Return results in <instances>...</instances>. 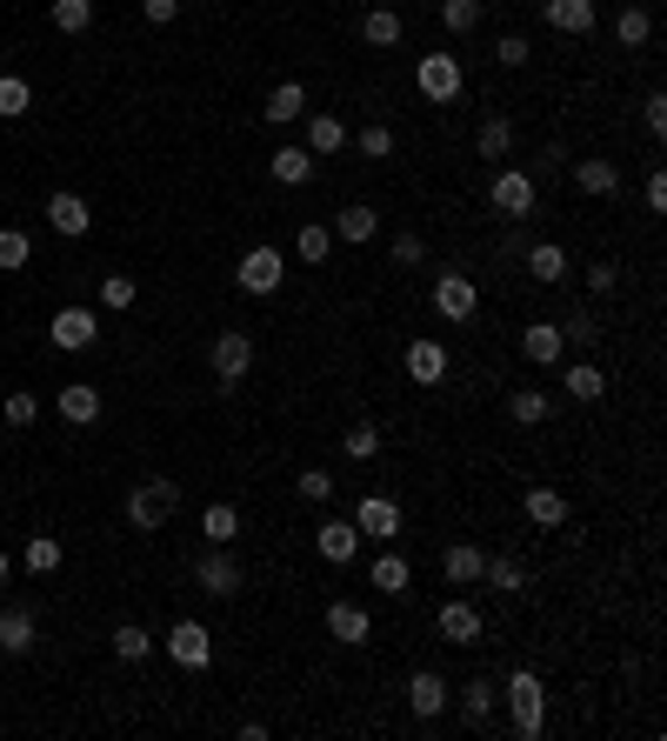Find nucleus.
Instances as JSON below:
<instances>
[{"instance_id": "nucleus-16", "label": "nucleus", "mask_w": 667, "mask_h": 741, "mask_svg": "<svg viewBox=\"0 0 667 741\" xmlns=\"http://www.w3.org/2000/svg\"><path fill=\"white\" fill-rule=\"evenodd\" d=\"M314 548H321V562L347 568V562L361 555V528H354L347 515H334V521H321V528H314Z\"/></svg>"}, {"instance_id": "nucleus-51", "label": "nucleus", "mask_w": 667, "mask_h": 741, "mask_svg": "<svg viewBox=\"0 0 667 741\" xmlns=\"http://www.w3.org/2000/svg\"><path fill=\"white\" fill-rule=\"evenodd\" d=\"M294 488H301V501H314V508H321V501L334 495V475H327V468H301V481H294Z\"/></svg>"}, {"instance_id": "nucleus-41", "label": "nucleus", "mask_w": 667, "mask_h": 741, "mask_svg": "<svg viewBox=\"0 0 667 741\" xmlns=\"http://www.w3.org/2000/svg\"><path fill=\"white\" fill-rule=\"evenodd\" d=\"M20 562H27V575H53V568L67 562V548H60L53 535H33V542L20 548Z\"/></svg>"}, {"instance_id": "nucleus-15", "label": "nucleus", "mask_w": 667, "mask_h": 741, "mask_svg": "<svg viewBox=\"0 0 667 741\" xmlns=\"http://www.w3.org/2000/svg\"><path fill=\"white\" fill-rule=\"evenodd\" d=\"M327 635H334L341 649H367V642H374V615H367L361 602H327Z\"/></svg>"}, {"instance_id": "nucleus-30", "label": "nucleus", "mask_w": 667, "mask_h": 741, "mask_svg": "<svg viewBox=\"0 0 667 741\" xmlns=\"http://www.w3.org/2000/svg\"><path fill=\"white\" fill-rule=\"evenodd\" d=\"M474 154H481V160H508V154H514V120H508V114H488L481 134H474Z\"/></svg>"}, {"instance_id": "nucleus-46", "label": "nucleus", "mask_w": 667, "mask_h": 741, "mask_svg": "<svg viewBox=\"0 0 667 741\" xmlns=\"http://www.w3.org/2000/svg\"><path fill=\"white\" fill-rule=\"evenodd\" d=\"M361 154H367V160H388V154H394V127H388V120H367V127H361Z\"/></svg>"}, {"instance_id": "nucleus-11", "label": "nucleus", "mask_w": 667, "mask_h": 741, "mask_svg": "<svg viewBox=\"0 0 667 741\" xmlns=\"http://www.w3.org/2000/svg\"><path fill=\"white\" fill-rule=\"evenodd\" d=\"M33 642H40L33 602H7V608H0V655H33Z\"/></svg>"}, {"instance_id": "nucleus-24", "label": "nucleus", "mask_w": 667, "mask_h": 741, "mask_svg": "<svg viewBox=\"0 0 667 741\" xmlns=\"http://www.w3.org/2000/svg\"><path fill=\"white\" fill-rule=\"evenodd\" d=\"M401 33H408L401 7H388V0H381V7H367V13H361V40H367V47H401Z\"/></svg>"}, {"instance_id": "nucleus-29", "label": "nucleus", "mask_w": 667, "mask_h": 741, "mask_svg": "<svg viewBox=\"0 0 667 741\" xmlns=\"http://www.w3.org/2000/svg\"><path fill=\"white\" fill-rule=\"evenodd\" d=\"M521 508H528L534 528H568V495H561V488H528Z\"/></svg>"}, {"instance_id": "nucleus-17", "label": "nucleus", "mask_w": 667, "mask_h": 741, "mask_svg": "<svg viewBox=\"0 0 667 741\" xmlns=\"http://www.w3.org/2000/svg\"><path fill=\"white\" fill-rule=\"evenodd\" d=\"M347 521H354V528H361L367 542H394V535H401V508H394L388 495H367V501H361V508H354Z\"/></svg>"}, {"instance_id": "nucleus-1", "label": "nucleus", "mask_w": 667, "mask_h": 741, "mask_svg": "<svg viewBox=\"0 0 667 741\" xmlns=\"http://www.w3.org/2000/svg\"><path fill=\"white\" fill-rule=\"evenodd\" d=\"M501 702H508V722H514V735L521 741L548 735V689H541L534 669H514V675L501 682Z\"/></svg>"}, {"instance_id": "nucleus-23", "label": "nucleus", "mask_w": 667, "mask_h": 741, "mask_svg": "<svg viewBox=\"0 0 667 741\" xmlns=\"http://www.w3.org/2000/svg\"><path fill=\"white\" fill-rule=\"evenodd\" d=\"M521 267H528L541 287H561V281H568V247H561V241H534V247L521 254Z\"/></svg>"}, {"instance_id": "nucleus-47", "label": "nucleus", "mask_w": 667, "mask_h": 741, "mask_svg": "<svg viewBox=\"0 0 667 741\" xmlns=\"http://www.w3.org/2000/svg\"><path fill=\"white\" fill-rule=\"evenodd\" d=\"M388 261H394V267H421V261H428V241H421V234H394V241H388Z\"/></svg>"}, {"instance_id": "nucleus-25", "label": "nucleus", "mask_w": 667, "mask_h": 741, "mask_svg": "<svg viewBox=\"0 0 667 741\" xmlns=\"http://www.w3.org/2000/svg\"><path fill=\"white\" fill-rule=\"evenodd\" d=\"M53 408H60V421H73V428H87V421H100V388H94V381H67Z\"/></svg>"}, {"instance_id": "nucleus-58", "label": "nucleus", "mask_w": 667, "mask_h": 741, "mask_svg": "<svg viewBox=\"0 0 667 741\" xmlns=\"http://www.w3.org/2000/svg\"><path fill=\"white\" fill-rule=\"evenodd\" d=\"M7 575H13V562H7V548H0V582H7Z\"/></svg>"}, {"instance_id": "nucleus-36", "label": "nucleus", "mask_w": 667, "mask_h": 741, "mask_svg": "<svg viewBox=\"0 0 667 741\" xmlns=\"http://www.w3.org/2000/svg\"><path fill=\"white\" fill-rule=\"evenodd\" d=\"M294 254H301L307 267H321V261L334 254V227H321V221H301V234H294Z\"/></svg>"}, {"instance_id": "nucleus-22", "label": "nucleus", "mask_w": 667, "mask_h": 741, "mask_svg": "<svg viewBox=\"0 0 667 741\" xmlns=\"http://www.w3.org/2000/svg\"><path fill=\"white\" fill-rule=\"evenodd\" d=\"M575 187L595 194V201H615V194H621V167L601 160V154H588V160H575Z\"/></svg>"}, {"instance_id": "nucleus-8", "label": "nucleus", "mask_w": 667, "mask_h": 741, "mask_svg": "<svg viewBox=\"0 0 667 741\" xmlns=\"http://www.w3.org/2000/svg\"><path fill=\"white\" fill-rule=\"evenodd\" d=\"M160 649H167V662L187 669V675H200V669L214 662V635H207L200 622H174V628L160 635Z\"/></svg>"}, {"instance_id": "nucleus-35", "label": "nucleus", "mask_w": 667, "mask_h": 741, "mask_svg": "<svg viewBox=\"0 0 667 741\" xmlns=\"http://www.w3.org/2000/svg\"><path fill=\"white\" fill-rule=\"evenodd\" d=\"M481 582H488V588H501V595H528V568H521L514 555H488Z\"/></svg>"}, {"instance_id": "nucleus-21", "label": "nucleus", "mask_w": 667, "mask_h": 741, "mask_svg": "<svg viewBox=\"0 0 667 741\" xmlns=\"http://www.w3.org/2000/svg\"><path fill=\"white\" fill-rule=\"evenodd\" d=\"M521 354H528L534 368H555V361L568 354V341H561V321H528V328H521Z\"/></svg>"}, {"instance_id": "nucleus-44", "label": "nucleus", "mask_w": 667, "mask_h": 741, "mask_svg": "<svg viewBox=\"0 0 667 741\" xmlns=\"http://www.w3.org/2000/svg\"><path fill=\"white\" fill-rule=\"evenodd\" d=\"M27 107H33V87L20 74H0V120H20Z\"/></svg>"}, {"instance_id": "nucleus-52", "label": "nucleus", "mask_w": 667, "mask_h": 741, "mask_svg": "<svg viewBox=\"0 0 667 741\" xmlns=\"http://www.w3.org/2000/svg\"><path fill=\"white\" fill-rule=\"evenodd\" d=\"M528 53H534L528 33H501V40H494V60H501V67H528Z\"/></svg>"}, {"instance_id": "nucleus-48", "label": "nucleus", "mask_w": 667, "mask_h": 741, "mask_svg": "<svg viewBox=\"0 0 667 741\" xmlns=\"http://www.w3.org/2000/svg\"><path fill=\"white\" fill-rule=\"evenodd\" d=\"M134 294H140V287H134V274H107V281H100V308H114V314H120V308H134Z\"/></svg>"}, {"instance_id": "nucleus-45", "label": "nucleus", "mask_w": 667, "mask_h": 741, "mask_svg": "<svg viewBox=\"0 0 667 741\" xmlns=\"http://www.w3.org/2000/svg\"><path fill=\"white\" fill-rule=\"evenodd\" d=\"M341 455H347V461H374V455H381V428H367V421L347 428V435H341Z\"/></svg>"}, {"instance_id": "nucleus-34", "label": "nucleus", "mask_w": 667, "mask_h": 741, "mask_svg": "<svg viewBox=\"0 0 667 741\" xmlns=\"http://www.w3.org/2000/svg\"><path fill=\"white\" fill-rule=\"evenodd\" d=\"M367 582H374L381 595H408V588H414V568H408L401 555H374V568H367Z\"/></svg>"}, {"instance_id": "nucleus-19", "label": "nucleus", "mask_w": 667, "mask_h": 741, "mask_svg": "<svg viewBox=\"0 0 667 741\" xmlns=\"http://www.w3.org/2000/svg\"><path fill=\"white\" fill-rule=\"evenodd\" d=\"M541 20L555 27V33H595V20H601V7L595 0H541Z\"/></svg>"}, {"instance_id": "nucleus-18", "label": "nucleus", "mask_w": 667, "mask_h": 741, "mask_svg": "<svg viewBox=\"0 0 667 741\" xmlns=\"http://www.w3.org/2000/svg\"><path fill=\"white\" fill-rule=\"evenodd\" d=\"M448 702H454V695H448V682H441L434 669H414V675H408V709H414V722H434Z\"/></svg>"}, {"instance_id": "nucleus-28", "label": "nucleus", "mask_w": 667, "mask_h": 741, "mask_svg": "<svg viewBox=\"0 0 667 741\" xmlns=\"http://www.w3.org/2000/svg\"><path fill=\"white\" fill-rule=\"evenodd\" d=\"M267 167H274V181H281V187H301V181H314V167H321V160H314L307 147H294V140H287V147H274V154H267Z\"/></svg>"}, {"instance_id": "nucleus-49", "label": "nucleus", "mask_w": 667, "mask_h": 741, "mask_svg": "<svg viewBox=\"0 0 667 741\" xmlns=\"http://www.w3.org/2000/svg\"><path fill=\"white\" fill-rule=\"evenodd\" d=\"M27 254H33V241L20 227H0V267L13 274V267H27Z\"/></svg>"}, {"instance_id": "nucleus-53", "label": "nucleus", "mask_w": 667, "mask_h": 741, "mask_svg": "<svg viewBox=\"0 0 667 741\" xmlns=\"http://www.w3.org/2000/svg\"><path fill=\"white\" fill-rule=\"evenodd\" d=\"M0 415H7V428H33L40 401H33V394H7V408H0Z\"/></svg>"}, {"instance_id": "nucleus-13", "label": "nucleus", "mask_w": 667, "mask_h": 741, "mask_svg": "<svg viewBox=\"0 0 667 741\" xmlns=\"http://www.w3.org/2000/svg\"><path fill=\"white\" fill-rule=\"evenodd\" d=\"M47 334H53V348L80 354V348H94V341H100V321H94V308H60V314L47 321Z\"/></svg>"}, {"instance_id": "nucleus-43", "label": "nucleus", "mask_w": 667, "mask_h": 741, "mask_svg": "<svg viewBox=\"0 0 667 741\" xmlns=\"http://www.w3.org/2000/svg\"><path fill=\"white\" fill-rule=\"evenodd\" d=\"M47 13H53L60 33H87V27H94V0H53Z\"/></svg>"}, {"instance_id": "nucleus-38", "label": "nucleus", "mask_w": 667, "mask_h": 741, "mask_svg": "<svg viewBox=\"0 0 667 741\" xmlns=\"http://www.w3.org/2000/svg\"><path fill=\"white\" fill-rule=\"evenodd\" d=\"M200 535H207L214 548H234V535H241V508H227V501H214V508L200 515Z\"/></svg>"}, {"instance_id": "nucleus-50", "label": "nucleus", "mask_w": 667, "mask_h": 741, "mask_svg": "<svg viewBox=\"0 0 667 741\" xmlns=\"http://www.w3.org/2000/svg\"><path fill=\"white\" fill-rule=\"evenodd\" d=\"M561 341L595 348V341H601V321H595V314H568V321H561Z\"/></svg>"}, {"instance_id": "nucleus-12", "label": "nucleus", "mask_w": 667, "mask_h": 741, "mask_svg": "<svg viewBox=\"0 0 667 741\" xmlns=\"http://www.w3.org/2000/svg\"><path fill=\"white\" fill-rule=\"evenodd\" d=\"M40 214H47V227H53V234H67V241H80V234L94 227V207H87V201H80L73 187L47 194V207H40Z\"/></svg>"}, {"instance_id": "nucleus-9", "label": "nucleus", "mask_w": 667, "mask_h": 741, "mask_svg": "<svg viewBox=\"0 0 667 741\" xmlns=\"http://www.w3.org/2000/svg\"><path fill=\"white\" fill-rule=\"evenodd\" d=\"M194 582H200V595H214V602H234V595H241V582H247V568H241L227 548H207V555L194 562Z\"/></svg>"}, {"instance_id": "nucleus-6", "label": "nucleus", "mask_w": 667, "mask_h": 741, "mask_svg": "<svg viewBox=\"0 0 667 741\" xmlns=\"http://www.w3.org/2000/svg\"><path fill=\"white\" fill-rule=\"evenodd\" d=\"M207 368H214V381H220V388H241V381L254 374V334H241V328L214 334V348H207Z\"/></svg>"}, {"instance_id": "nucleus-37", "label": "nucleus", "mask_w": 667, "mask_h": 741, "mask_svg": "<svg viewBox=\"0 0 667 741\" xmlns=\"http://www.w3.org/2000/svg\"><path fill=\"white\" fill-rule=\"evenodd\" d=\"M561 388H568L575 401H601V394H608V374H601L595 361H575V368L561 374Z\"/></svg>"}, {"instance_id": "nucleus-33", "label": "nucleus", "mask_w": 667, "mask_h": 741, "mask_svg": "<svg viewBox=\"0 0 667 741\" xmlns=\"http://www.w3.org/2000/svg\"><path fill=\"white\" fill-rule=\"evenodd\" d=\"M494 702H501V689L474 675V682L461 689V722H468V729H481V722H494Z\"/></svg>"}, {"instance_id": "nucleus-7", "label": "nucleus", "mask_w": 667, "mask_h": 741, "mask_svg": "<svg viewBox=\"0 0 667 741\" xmlns=\"http://www.w3.org/2000/svg\"><path fill=\"white\" fill-rule=\"evenodd\" d=\"M234 281H241V294H274V287L287 281V254L261 241V247H247V254H241V267H234Z\"/></svg>"}, {"instance_id": "nucleus-26", "label": "nucleus", "mask_w": 667, "mask_h": 741, "mask_svg": "<svg viewBox=\"0 0 667 741\" xmlns=\"http://www.w3.org/2000/svg\"><path fill=\"white\" fill-rule=\"evenodd\" d=\"M481 568H488V548H474V542H454V548L441 555V575H448L454 588H474Z\"/></svg>"}, {"instance_id": "nucleus-5", "label": "nucleus", "mask_w": 667, "mask_h": 741, "mask_svg": "<svg viewBox=\"0 0 667 741\" xmlns=\"http://www.w3.org/2000/svg\"><path fill=\"white\" fill-rule=\"evenodd\" d=\"M434 314L441 321H454V328H468L474 321V308H481V287H474V274H461V267H448V274H434Z\"/></svg>"}, {"instance_id": "nucleus-42", "label": "nucleus", "mask_w": 667, "mask_h": 741, "mask_svg": "<svg viewBox=\"0 0 667 741\" xmlns=\"http://www.w3.org/2000/svg\"><path fill=\"white\" fill-rule=\"evenodd\" d=\"M481 13H488V0H441V27L461 40V33H474L481 27Z\"/></svg>"}, {"instance_id": "nucleus-2", "label": "nucleus", "mask_w": 667, "mask_h": 741, "mask_svg": "<svg viewBox=\"0 0 667 741\" xmlns=\"http://www.w3.org/2000/svg\"><path fill=\"white\" fill-rule=\"evenodd\" d=\"M174 515H180V481H167V475H147V481L127 495V528H134V535H160Z\"/></svg>"}, {"instance_id": "nucleus-14", "label": "nucleus", "mask_w": 667, "mask_h": 741, "mask_svg": "<svg viewBox=\"0 0 667 741\" xmlns=\"http://www.w3.org/2000/svg\"><path fill=\"white\" fill-rule=\"evenodd\" d=\"M408 381H414V388H441V381H448V348H441L434 334H414V341H408Z\"/></svg>"}, {"instance_id": "nucleus-3", "label": "nucleus", "mask_w": 667, "mask_h": 741, "mask_svg": "<svg viewBox=\"0 0 667 741\" xmlns=\"http://www.w3.org/2000/svg\"><path fill=\"white\" fill-rule=\"evenodd\" d=\"M488 201H494V214H508V221H528V214L541 207V181H534L528 167H501V174L488 181Z\"/></svg>"}, {"instance_id": "nucleus-56", "label": "nucleus", "mask_w": 667, "mask_h": 741, "mask_svg": "<svg viewBox=\"0 0 667 741\" xmlns=\"http://www.w3.org/2000/svg\"><path fill=\"white\" fill-rule=\"evenodd\" d=\"M140 13H147V27H174V20H180V0H140Z\"/></svg>"}, {"instance_id": "nucleus-39", "label": "nucleus", "mask_w": 667, "mask_h": 741, "mask_svg": "<svg viewBox=\"0 0 667 741\" xmlns=\"http://www.w3.org/2000/svg\"><path fill=\"white\" fill-rule=\"evenodd\" d=\"M107 642H114V655H120V662H147V655L160 649V642H154V635H147L140 622H120V628H114Z\"/></svg>"}, {"instance_id": "nucleus-57", "label": "nucleus", "mask_w": 667, "mask_h": 741, "mask_svg": "<svg viewBox=\"0 0 667 741\" xmlns=\"http://www.w3.org/2000/svg\"><path fill=\"white\" fill-rule=\"evenodd\" d=\"M641 201H648V207L661 214V207H667V174H648V187H641Z\"/></svg>"}, {"instance_id": "nucleus-54", "label": "nucleus", "mask_w": 667, "mask_h": 741, "mask_svg": "<svg viewBox=\"0 0 667 741\" xmlns=\"http://www.w3.org/2000/svg\"><path fill=\"white\" fill-rule=\"evenodd\" d=\"M588 287H595V294H615V287H621V267H615V261H588Z\"/></svg>"}, {"instance_id": "nucleus-27", "label": "nucleus", "mask_w": 667, "mask_h": 741, "mask_svg": "<svg viewBox=\"0 0 667 741\" xmlns=\"http://www.w3.org/2000/svg\"><path fill=\"white\" fill-rule=\"evenodd\" d=\"M261 114H267V127H294V120L307 114V87H301V80H281V87L267 94Z\"/></svg>"}, {"instance_id": "nucleus-20", "label": "nucleus", "mask_w": 667, "mask_h": 741, "mask_svg": "<svg viewBox=\"0 0 667 741\" xmlns=\"http://www.w3.org/2000/svg\"><path fill=\"white\" fill-rule=\"evenodd\" d=\"M301 120H307V140H301V147H307L314 160H321V154H341V147H347V120H341V114H321V107H307Z\"/></svg>"}, {"instance_id": "nucleus-55", "label": "nucleus", "mask_w": 667, "mask_h": 741, "mask_svg": "<svg viewBox=\"0 0 667 741\" xmlns=\"http://www.w3.org/2000/svg\"><path fill=\"white\" fill-rule=\"evenodd\" d=\"M641 120H648V134H667V94H661V87L641 100Z\"/></svg>"}, {"instance_id": "nucleus-40", "label": "nucleus", "mask_w": 667, "mask_h": 741, "mask_svg": "<svg viewBox=\"0 0 667 741\" xmlns=\"http://www.w3.org/2000/svg\"><path fill=\"white\" fill-rule=\"evenodd\" d=\"M508 415H514L521 428H541V421L555 415V401H548L541 388H514V401H508Z\"/></svg>"}, {"instance_id": "nucleus-4", "label": "nucleus", "mask_w": 667, "mask_h": 741, "mask_svg": "<svg viewBox=\"0 0 667 741\" xmlns=\"http://www.w3.org/2000/svg\"><path fill=\"white\" fill-rule=\"evenodd\" d=\"M461 87H468V74H461V60H454V53H421V60H414V94H421V100L448 107Z\"/></svg>"}, {"instance_id": "nucleus-32", "label": "nucleus", "mask_w": 667, "mask_h": 741, "mask_svg": "<svg viewBox=\"0 0 667 741\" xmlns=\"http://www.w3.org/2000/svg\"><path fill=\"white\" fill-rule=\"evenodd\" d=\"M615 40H621V47H648V40H655V13H648L641 0H628V7L615 13Z\"/></svg>"}, {"instance_id": "nucleus-10", "label": "nucleus", "mask_w": 667, "mask_h": 741, "mask_svg": "<svg viewBox=\"0 0 667 741\" xmlns=\"http://www.w3.org/2000/svg\"><path fill=\"white\" fill-rule=\"evenodd\" d=\"M434 628H441V642H454V649H474L481 635H488V622H481V608L474 602H441V615H434Z\"/></svg>"}, {"instance_id": "nucleus-31", "label": "nucleus", "mask_w": 667, "mask_h": 741, "mask_svg": "<svg viewBox=\"0 0 667 741\" xmlns=\"http://www.w3.org/2000/svg\"><path fill=\"white\" fill-rule=\"evenodd\" d=\"M374 234H381V214H374L367 201H354V207L334 214V241H354V247H361V241H374Z\"/></svg>"}]
</instances>
